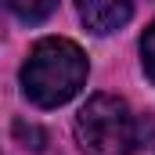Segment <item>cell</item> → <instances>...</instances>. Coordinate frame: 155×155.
<instances>
[{
    "mask_svg": "<svg viewBox=\"0 0 155 155\" xmlns=\"http://www.w3.org/2000/svg\"><path fill=\"white\" fill-rule=\"evenodd\" d=\"M76 7H79V18L87 22V29L105 36V33H116L130 22L134 0H76Z\"/></svg>",
    "mask_w": 155,
    "mask_h": 155,
    "instance_id": "3",
    "label": "cell"
},
{
    "mask_svg": "<svg viewBox=\"0 0 155 155\" xmlns=\"http://www.w3.org/2000/svg\"><path fill=\"white\" fill-rule=\"evenodd\" d=\"M15 130H18V137H25V141H36V148H43V144H40V141H43V134H40L36 126H25V123H18Z\"/></svg>",
    "mask_w": 155,
    "mask_h": 155,
    "instance_id": "6",
    "label": "cell"
},
{
    "mask_svg": "<svg viewBox=\"0 0 155 155\" xmlns=\"http://www.w3.org/2000/svg\"><path fill=\"white\" fill-rule=\"evenodd\" d=\"M76 141L87 155H130L141 144V123L123 97L97 94L76 116Z\"/></svg>",
    "mask_w": 155,
    "mask_h": 155,
    "instance_id": "2",
    "label": "cell"
},
{
    "mask_svg": "<svg viewBox=\"0 0 155 155\" xmlns=\"http://www.w3.org/2000/svg\"><path fill=\"white\" fill-rule=\"evenodd\" d=\"M11 7V15H18L22 22H43L47 15H54L58 0H4Z\"/></svg>",
    "mask_w": 155,
    "mask_h": 155,
    "instance_id": "4",
    "label": "cell"
},
{
    "mask_svg": "<svg viewBox=\"0 0 155 155\" xmlns=\"http://www.w3.org/2000/svg\"><path fill=\"white\" fill-rule=\"evenodd\" d=\"M87 83V54L65 36H47L29 51L22 65V90L40 108L72 101Z\"/></svg>",
    "mask_w": 155,
    "mask_h": 155,
    "instance_id": "1",
    "label": "cell"
},
{
    "mask_svg": "<svg viewBox=\"0 0 155 155\" xmlns=\"http://www.w3.org/2000/svg\"><path fill=\"white\" fill-rule=\"evenodd\" d=\"M141 61H144V72H148V79L155 83V22L144 29V36H141Z\"/></svg>",
    "mask_w": 155,
    "mask_h": 155,
    "instance_id": "5",
    "label": "cell"
}]
</instances>
